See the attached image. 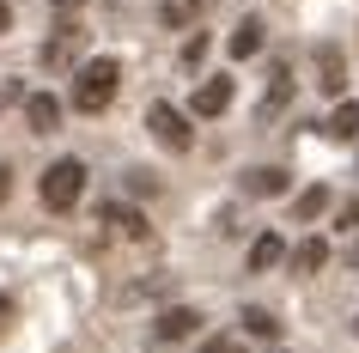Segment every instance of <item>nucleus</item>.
<instances>
[{"label": "nucleus", "instance_id": "nucleus-1", "mask_svg": "<svg viewBox=\"0 0 359 353\" xmlns=\"http://www.w3.org/2000/svg\"><path fill=\"white\" fill-rule=\"evenodd\" d=\"M116 92H122V61L97 55V61H86L79 79H74V110L97 116V110H110V104H116Z\"/></svg>", "mask_w": 359, "mask_h": 353}, {"label": "nucleus", "instance_id": "nucleus-2", "mask_svg": "<svg viewBox=\"0 0 359 353\" xmlns=\"http://www.w3.org/2000/svg\"><path fill=\"white\" fill-rule=\"evenodd\" d=\"M43 207H55V213H67V207H79V195H86V165L79 159H55V165L43 171Z\"/></svg>", "mask_w": 359, "mask_h": 353}, {"label": "nucleus", "instance_id": "nucleus-3", "mask_svg": "<svg viewBox=\"0 0 359 353\" xmlns=\"http://www.w3.org/2000/svg\"><path fill=\"white\" fill-rule=\"evenodd\" d=\"M147 128H152V140H158L165 152H189V147H195L189 116L177 110V104H165V98H158V104H147Z\"/></svg>", "mask_w": 359, "mask_h": 353}, {"label": "nucleus", "instance_id": "nucleus-4", "mask_svg": "<svg viewBox=\"0 0 359 353\" xmlns=\"http://www.w3.org/2000/svg\"><path fill=\"white\" fill-rule=\"evenodd\" d=\"M231 98H238V86H231L226 74H208L201 86H195L189 110H195V116H226V110H231Z\"/></svg>", "mask_w": 359, "mask_h": 353}, {"label": "nucleus", "instance_id": "nucleus-5", "mask_svg": "<svg viewBox=\"0 0 359 353\" xmlns=\"http://www.w3.org/2000/svg\"><path fill=\"white\" fill-rule=\"evenodd\" d=\"M195 329H201V317H195L189 305H170V311L152 317V341H189Z\"/></svg>", "mask_w": 359, "mask_h": 353}, {"label": "nucleus", "instance_id": "nucleus-6", "mask_svg": "<svg viewBox=\"0 0 359 353\" xmlns=\"http://www.w3.org/2000/svg\"><path fill=\"white\" fill-rule=\"evenodd\" d=\"M25 122H31V134H55V128H61L55 92H31V98H25Z\"/></svg>", "mask_w": 359, "mask_h": 353}, {"label": "nucleus", "instance_id": "nucleus-7", "mask_svg": "<svg viewBox=\"0 0 359 353\" xmlns=\"http://www.w3.org/2000/svg\"><path fill=\"white\" fill-rule=\"evenodd\" d=\"M262 43H268V25L262 19H238V31H231V55L250 61V55H262Z\"/></svg>", "mask_w": 359, "mask_h": 353}, {"label": "nucleus", "instance_id": "nucleus-8", "mask_svg": "<svg viewBox=\"0 0 359 353\" xmlns=\"http://www.w3.org/2000/svg\"><path fill=\"white\" fill-rule=\"evenodd\" d=\"M244 195H286V171L280 165H262V171H244Z\"/></svg>", "mask_w": 359, "mask_h": 353}, {"label": "nucleus", "instance_id": "nucleus-9", "mask_svg": "<svg viewBox=\"0 0 359 353\" xmlns=\"http://www.w3.org/2000/svg\"><path fill=\"white\" fill-rule=\"evenodd\" d=\"M323 134L329 140H359V104H335L329 122H323Z\"/></svg>", "mask_w": 359, "mask_h": 353}, {"label": "nucleus", "instance_id": "nucleus-10", "mask_svg": "<svg viewBox=\"0 0 359 353\" xmlns=\"http://www.w3.org/2000/svg\"><path fill=\"white\" fill-rule=\"evenodd\" d=\"M286 256V244H280V232H262V238L250 244V274H262V268H274V262Z\"/></svg>", "mask_w": 359, "mask_h": 353}, {"label": "nucleus", "instance_id": "nucleus-11", "mask_svg": "<svg viewBox=\"0 0 359 353\" xmlns=\"http://www.w3.org/2000/svg\"><path fill=\"white\" fill-rule=\"evenodd\" d=\"M323 213H329V189H323V183H311V189L299 195V201H292V220H299V225H311V220H323Z\"/></svg>", "mask_w": 359, "mask_h": 353}, {"label": "nucleus", "instance_id": "nucleus-12", "mask_svg": "<svg viewBox=\"0 0 359 353\" xmlns=\"http://www.w3.org/2000/svg\"><path fill=\"white\" fill-rule=\"evenodd\" d=\"M323 262H329V244H323V238H299V250H292V268H299V274H317Z\"/></svg>", "mask_w": 359, "mask_h": 353}, {"label": "nucleus", "instance_id": "nucleus-13", "mask_svg": "<svg viewBox=\"0 0 359 353\" xmlns=\"http://www.w3.org/2000/svg\"><path fill=\"white\" fill-rule=\"evenodd\" d=\"M97 220H104V225H116V232H122V238H147V220H140V213H134V207H104V213H97Z\"/></svg>", "mask_w": 359, "mask_h": 353}, {"label": "nucleus", "instance_id": "nucleus-14", "mask_svg": "<svg viewBox=\"0 0 359 353\" xmlns=\"http://www.w3.org/2000/svg\"><path fill=\"white\" fill-rule=\"evenodd\" d=\"M244 335H256V341L274 347V341H280V317L274 311H244Z\"/></svg>", "mask_w": 359, "mask_h": 353}, {"label": "nucleus", "instance_id": "nucleus-15", "mask_svg": "<svg viewBox=\"0 0 359 353\" xmlns=\"http://www.w3.org/2000/svg\"><path fill=\"white\" fill-rule=\"evenodd\" d=\"M286 92H292V67L280 61V67L268 74V104H262V116H274V110H280V104H286Z\"/></svg>", "mask_w": 359, "mask_h": 353}, {"label": "nucleus", "instance_id": "nucleus-16", "mask_svg": "<svg viewBox=\"0 0 359 353\" xmlns=\"http://www.w3.org/2000/svg\"><path fill=\"white\" fill-rule=\"evenodd\" d=\"M317 67H323V79H317L323 92H341V86H347V79H341V55H335V49H317Z\"/></svg>", "mask_w": 359, "mask_h": 353}, {"label": "nucleus", "instance_id": "nucleus-17", "mask_svg": "<svg viewBox=\"0 0 359 353\" xmlns=\"http://www.w3.org/2000/svg\"><path fill=\"white\" fill-rule=\"evenodd\" d=\"M74 43H79V25H61V37H49L43 55H49V61H67V55H74Z\"/></svg>", "mask_w": 359, "mask_h": 353}, {"label": "nucleus", "instance_id": "nucleus-18", "mask_svg": "<svg viewBox=\"0 0 359 353\" xmlns=\"http://www.w3.org/2000/svg\"><path fill=\"white\" fill-rule=\"evenodd\" d=\"M201 353H250L244 341H231V335H213V341H201Z\"/></svg>", "mask_w": 359, "mask_h": 353}, {"label": "nucleus", "instance_id": "nucleus-19", "mask_svg": "<svg viewBox=\"0 0 359 353\" xmlns=\"http://www.w3.org/2000/svg\"><path fill=\"white\" fill-rule=\"evenodd\" d=\"M335 225H341V232H359V201H341V213H335Z\"/></svg>", "mask_w": 359, "mask_h": 353}, {"label": "nucleus", "instance_id": "nucleus-20", "mask_svg": "<svg viewBox=\"0 0 359 353\" xmlns=\"http://www.w3.org/2000/svg\"><path fill=\"white\" fill-rule=\"evenodd\" d=\"M201 55H208V31H201V37H189V43H183V61H201Z\"/></svg>", "mask_w": 359, "mask_h": 353}, {"label": "nucleus", "instance_id": "nucleus-21", "mask_svg": "<svg viewBox=\"0 0 359 353\" xmlns=\"http://www.w3.org/2000/svg\"><path fill=\"white\" fill-rule=\"evenodd\" d=\"M6 31H13V6L0 0V37H6Z\"/></svg>", "mask_w": 359, "mask_h": 353}, {"label": "nucleus", "instance_id": "nucleus-22", "mask_svg": "<svg viewBox=\"0 0 359 353\" xmlns=\"http://www.w3.org/2000/svg\"><path fill=\"white\" fill-rule=\"evenodd\" d=\"M6 195H13V171L0 165V201H6Z\"/></svg>", "mask_w": 359, "mask_h": 353}, {"label": "nucleus", "instance_id": "nucleus-23", "mask_svg": "<svg viewBox=\"0 0 359 353\" xmlns=\"http://www.w3.org/2000/svg\"><path fill=\"white\" fill-rule=\"evenodd\" d=\"M6 317H13V298H6V293H0V323H6Z\"/></svg>", "mask_w": 359, "mask_h": 353}, {"label": "nucleus", "instance_id": "nucleus-24", "mask_svg": "<svg viewBox=\"0 0 359 353\" xmlns=\"http://www.w3.org/2000/svg\"><path fill=\"white\" fill-rule=\"evenodd\" d=\"M55 6H86V0H55Z\"/></svg>", "mask_w": 359, "mask_h": 353}, {"label": "nucleus", "instance_id": "nucleus-25", "mask_svg": "<svg viewBox=\"0 0 359 353\" xmlns=\"http://www.w3.org/2000/svg\"><path fill=\"white\" fill-rule=\"evenodd\" d=\"M347 262H353V268H359V250H353V256H347Z\"/></svg>", "mask_w": 359, "mask_h": 353}, {"label": "nucleus", "instance_id": "nucleus-26", "mask_svg": "<svg viewBox=\"0 0 359 353\" xmlns=\"http://www.w3.org/2000/svg\"><path fill=\"white\" fill-rule=\"evenodd\" d=\"M353 335H359V317H353Z\"/></svg>", "mask_w": 359, "mask_h": 353}, {"label": "nucleus", "instance_id": "nucleus-27", "mask_svg": "<svg viewBox=\"0 0 359 353\" xmlns=\"http://www.w3.org/2000/svg\"><path fill=\"white\" fill-rule=\"evenodd\" d=\"M274 353H280V347H274Z\"/></svg>", "mask_w": 359, "mask_h": 353}]
</instances>
